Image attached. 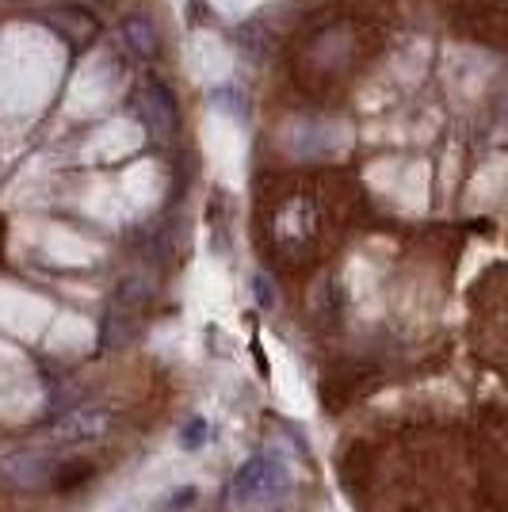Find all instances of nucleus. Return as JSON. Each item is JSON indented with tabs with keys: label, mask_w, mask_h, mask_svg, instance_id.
Listing matches in <instances>:
<instances>
[{
	"label": "nucleus",
	"mask_w": 508,
	"mask_h": 512,
	"mask_svg": "<svg viewBox=\"0 0 508 512\" xmlns=\"http://www.w3.org/2000/svg\"><path fill=\"white\" fill-rule=\"evenodd\" d=\"M295 482L298 470L291 463V455L279 448H268L237 467V474L230 478V497L237 509L264 512L283 505L295 493Z\"/></svg>",
	"instance_id": "f257e3e1"
},
{
	"label": "nucleus",
	"mask_w": 508,
	"mask_h": 512,
	"mask_svg": "<svg viewBox=\"0 0 508 512\" xmlns=\"http://www.w3.org/2000/svg\"><path fill=\"white\" fill-rule=\"evenodd\" d=\"M134 115L138 123L157 138V142H169L180 123V111H176V96L165 81H146L142 92L134 96Z\"/></svg>",
	"instance_id": "f03ea898"
},
{
	"label": "nucleus",
	"mask_w": 508,
	"mask_h": 512,
	"mask_svg": "<svg viewBox=\"0 0 508 512\" xmlns=\"http://www.w3.org/2000/svg\"><path fill=\"white\" fill-rule=\"evenodd\" d=\"M272 234H276V241L283 249H298L302 241H310V237L318 234V211H314V203L310 199H287L276 211Z\"/></svg>",
	"instance_id": "7ed1b4c3"
},
{
	"label": "nucleus",
	"mask_w": 508,
	"mask_h": 512,
	"mask_svg": "<svg viewBox=\"0 0 508 512\" xmlns=\"http://www.w3.org/2000/svg\"><path fill=\"white\" fill-rule=\"evenodd\" d=\"M107 428H111V413L104 406H85L54 425V440L58 444H96Z\"/></svg>",
	"instance_id": "20e7f679"
},
{
	"label": "nucleus",
	"mask_w": 508,
	"mask_h": 512,
	"mask_svg": "<svg viewBox=\"0 0 508 512\" xmlns=\"http://www.w3.org/2000/svg\"><path fill=\"white\" fill-rule=\"evenodd\" d=\"M123 46H127L134 58L149 62L157 50H161V39H157V27L146 20V16H130L123 20Z\"/></svg>",
	"instance_id": "39448f33"
},
{
	"label": "nucleus",
	"mask_w": 508,
	"mask_h": 512,
	"mask_svg": "<svg viewBox=\"0 0 508 512\" xmlns=\"http://www.w3.org/2000/svg\"><path fill=\"white\" fill-rule=\"evenodd\" d=\"M46 467H50V459L39 455V451H20V455L0 459V470H4L12 482H20V486H35L39 478H46Z\"/></svg>",
	"instance_id": "423d86ee"
},
{
	"label": "nucleus",
	"mask_w": 508,
	"mask_h": 512,
	"mask_svg": "<svg viewBox=\"0 0 508 512\" xmlns=\"http://www.w3.org/2000/svg\"><path fill=\"white\" fill-rule=\"evenodd\" d=\"M207 440H211V425H207V417H188L180 432H176V448L180 451H203L207 448Z\"/></svg>",
	"instance_id": "0eeeda50"
},
{
	"label": "nucleus",
	"mask_w": 508,
	"mask_h": 512,
	"mask_svg": "<svg viewBox=\"0 0 508 512\" xmlns=\"http://www.w3.org/2000/svg\"><path fill=\"white\" fill-rule=\"evenodd\" d=\"M256 291H260V302H264V306H276V295H268V283H264V279H256Z\"/></svg>",
	"instance_id": "6e6552de"
}]
</instances>
